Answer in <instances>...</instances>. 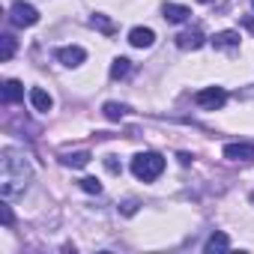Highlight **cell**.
I'll use <instances>...</instances> for the list:
<instances>
[{"mask_svg": "<svg viewBox=\"0 0 254 254\" xmlns=\"http://www.w3.org/2000/svg\"><path fill=\"white\" fill-rule=\"evenodd\" d=\"M30 180H33V168L27 165V159L18 150L6 147L0 153V194H3V200L21 197L30 189Z\"/></svg>", "mask_w": 254, "mask_h": 254, "instance_id": "obj_1", "label": "cell"}, {"mask_svg": "<svg viewBox=\"0 0 254 254\" xmlns=\"http://www.w3.org/2000/svg\"><path fill=\"white\" fill-rule=\"evenodd\" d=\"M162 171H165V159L159 153H138L132 159V174L144 183H153L156 177H162Z\"/></svg>", "mask_w": 254, "mask_h": 254, "instance_id": "obj_2", "label": "cell"}, {"mask_svg": "<svg viewBox=\"0 0 254 254\" xmlns=\"http://www.w3.org/2000/svg\"><path fill=\"white\" fill-rule=\"evenodd\" d=\"M9 21L15 27H33L39 21V12H36V6L24 3V0H15V3L9 6Z\"/></svg>", "mask_w": 254, "mask_h": 254, "instance_id": "obj_3", "label": "cell"}, {"mask_svg": "<svg viewBox=\"0 0 254 254\" xmlns=\"http://www.w3.org/2000/svg\"><path fill=\"white\" fill-rule=\"evenodd\" d=\"M194 102L200 108H206V111H215V108H221L227 102V93H224V87H206V90H200L194 96Z\"/></svg>", "mask_w": 254, "mask_h": 254, "instance_id": "obj_4", "label": "cell"}, {"mask_svg": "<svg viewBox=\"0 0 254 254\" xmlns=\"http://www.w3.org/2000/svg\"><path fill=\"white\" fill-rule=\"evenodd\" d=\"M54 54H57V60H60L63 66H69V69L81 66V63H84V57H87V51H84L81 45H63V48H57Z\"/></svg>", "mask_w": 254, "mask_h": 254, "instance_id": "obj_5", "label": "cell"}, {"mask_svg": "<svg viewBox=\"0 0 254 254\" xmlns=\"http://www.w3.org/2000/svg\"><path fill=\"white\" fill-rule=\"evenodd\" d=\"M203 42H206V36H203V30H200V27L183 30V33L177 36V45H180L183 51H197V48H200Z\"/></svg>", "mask_w": 254, "mask_h": 254, "instance_id": "obj_6", "label": "cell"}, {"mask_svg": "<svg viewBox=\"0 0 254 254\" xmlns=\"http://www.w3.org/2000/svg\"><path fill=\"white\" fill-rule=\"evenodd\" d=\"M224 159H230V162H254V147L251 144H227Z\"/></svg>", "mask_w": 254, "mask_h": 254, "instance_id": "obj_7", "label": "cell"}, {"mask_svg": "<svg viewBox=\"0 0 254 254\" xmlns=\"http://www.w3.org/2000/svg\"><path fill=\"white\" fill-rule=\"evenodd\" d=\"M189 15H191L189 6H180V3H165V6H162V18L171 21V24H183Z\"/></svg>", "mask_w": 254, "mask_h": 254, "instance_id": "obj_8", "label": "cell"}, {"mask_svg": "<svg viewBox=\"0 0 254 254\" xmlns=\"http://www.w3.org/2000/svg\"><path fill=\"white\" fill-rule=\"evenodd\" d=\"M0 96H3V102H6V105L21 102V99H24V84L9 78V81H3V90H0Z\"/></svg>", "mask_w": 254, "mask_h": 254, "instance_id": "obj_9", "label": "cell"}, {"mask_svg": "<svg viewBox=\"0 0 254 254\" xmlns=\"http://www.w3.org/2000/svg\"><path fill=\"white\" fill-rule=\"evenodd\" d=\"M129 42H132L135 48H150V45L156 42V33H153L150 27H135V30L129 33Z\"/></svg>", "mask_w": 254, "mask_h": 254, "instance_id": "obj_10", "label": "cell"}, {"mask_svg": "<svg viewBox=\"0 0 254 254\" xmlns=\"http://www.w3.org/2000/svg\"><path fill=\"white\" fill-rule=\"evenodd\" d=\"M209 42H212V48H236V45H239V33H236V30H221V33H215Z\"/></svg>", "mask_w": 254, "mask_h": 254, "instance_id": "obj_11", "label": "cell"}, {"mask_svg": "<svg viewBox=\"0 0 254 254\" xmlns=\"http://www.w3.org/2000/svg\"><path fill=\"white\" fill-rule=\"evenodd\" d=\"M30 105H33L36 111H42V114H45V111H51L54 99H51V96H48L42 87H33V90H30Z\"/></svg>", "mask_w": 254, "mask_h": 254, "instance_id": "obj_12", "label": "cell"}, {"mask_svg": "<svg viewBox=\"0 0 254 254\" xmlns=\"http://www.w3.org/2000/svg\"><path fill=\"white\" fill-rule=\"evenodd\" d=\"M102 114H105L111 123H120L126 114H129V105H120V102H105V105H102Z\"/></svg>", "mask_w": 254, "mask_h": 254, "instance_id": "obj_13", "label": "cell"}, {"mask_svg": "<svg viewBox=\"0 0 254 254\" xmlns=\"http://www.w3.org/2000/svg\"><path fill=\"white\" fill-rule=\"evenodd\" d=\"M90 24H93L99 33H105V36H114V33H117V24H114L108 15H102V12H96V15L90 18Z\"/></svg>", "mask_w": 254, "mask_h": 254, "instance_id": "obj_14", "label": "cell"}, {"mask_svg": "<svg viewBox=\"0 0 254 254\" xmlns=\"http://www.w3.org/2000/svg\"><path fill=\"white\" fill-rule=\"evenodd\" d=\"M230 248V239L224 236V233H212L209 239H206V245H203V251L206 254H215V251H227Z\"/></svg>", "mask_w": 254, "mask_h": 254, "instance_id": "obj_15", "label": "cell"}, {"mask_svg": "<svg viewBox=\"0 0 254 254\" xmlns=\"http://www.w3.org/2000/svg\"><path fill=\"white\" fill-rule=\"evenodd\" d=\"M90 159H93V156L84 153V150H81V153H66V156H63V165H69V168H87Z\"/></svg>", "mask_w": 254, "mask_h": 254, "instance_id": "obj_16", "label": "cell"}, {"mask_svg": "<svg viewBox=\"0 0 254 254\" xmlns=\"http://www.w3.org/2000/svg\"><path fill=\"white\" fill-rule=\"evenodd\" d=\"M129 69H132V60L117 57V60L111 63V78H114V81H120V78H126V75H129Z\"/></svg>", "mask_w": 254, "mask_h": 254, "instance_id": "obj_17", "label": "cell"}, {"mask_svg": "<svg viewBox=\"0 0 254 254\" xmlns=\"http://www.w3.org/2000/svg\"><path fill=\"white\" fill-rule=\"evenodd\" d=\"M0 45H3V48H0V60H12V54H15V36H9V33H3V36H0Z\"/></svg>", "mask_w": 254, "mask_h": 254, "instance_id": "obj_18", "label": "cell"}, {"mask_svg": "<svg viewBox=\"0 0 254 254\" xmlns=\"http://www.w3.org/2000/svg\"><path fill=\"white\" fill-rule=\"evenodd\" d=\"M81 189H84L87 194H99V191H102V183L93 180V177H84V180H81Z\"/></svg>", "mask_w": 254, "mask_h": 254, "instance_id": "obj_19", "label": "cell"}, {"mask_svg": "<svg viewBox=\"0 0 254 254\" xmlns=\"http://www.w3.org/2000/svg\"><path fill=\"white\" fill-rule=\"evenodd\" d=\"M0 218H3V224H6V227L12 224V209H9V203H3V206H0Z\"/></svg>", "mask_w": 254, "mask_h": 254, "instance_id": "obj_20", "label": "cell"}, {"mask_svg": "<svg viewBox=\"0 0 254 254\" xmlns=\"http://www.w3.org/2000/svg\"><path fill=\"white\" fill-rule=\"evenodd\" d=\"M138 212V200H126L123 203V215H135Z\"/></svg>", "mask_w": 254, "mask_h": 254, "instance_id": "obj_21", "label": "cell"}, {"mask_svg": "<svg viewBox=\"0 0 254 254\" xmlns=\"http://www.w3.org/2000/svg\"><path fill=\"white\" fill-rule=\"evenodd\" d=\"M105 165H108V171H111V174H120V165H117V159H114V156H108V159H105Z\"/></svg>", "mask_w": 254, "mask_h": 254, "instance_id": "obj_22", "label": "cell"}, {"mask_svg": "<svg viewBox=\"0 0 254 254\" xmlns=\"http://www.w3.org/2000/svg\"><path fill=\"white\" fill-rule=\"evenodd\" d=\"M200 3H215V0H200Z\"/></svg>", "mask_w": 254, "mask_h": 254, "instance_id": "obj_23", "label": "cell"}, {"mask_svg": "<svg viewBox=\"0 0 254 254\" xmlns=\"http://www.w3.org/2000/svg\"><path fill=\"white\" fill-rule=\"evenodd\" d=\"M251 3H254V0H251Z\"/></svg>", "mask_w": 254, "mask_h": 254, "instance_id": "obj_24", "label": "cell"}]
</instances>
